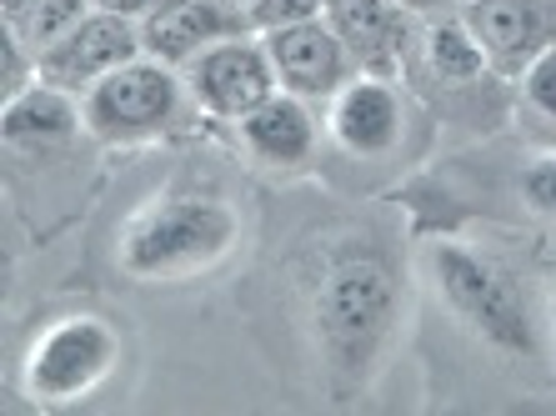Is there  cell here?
<instances>
[{
    "label": "cell",
    "mask_w": 556,
    "mask_h": 416,
    "mask_svg": "<svg viewBox=\"0 0 556 416\" xmlns=\"http://www.w3.org/2000/svg\"><path fill=\"white\" fill-rule=\"evenodd\" d=\"M236 211L211 196H166L141 211L121 236V266L130 276H186L216 266L236 247Z\"/></svg>",
    "instance_id": "obj_1"
},
{
    "label": "cell",
    "mask_w": 556,
    "mask_h": 416,
    "mask_svg": "<svg viewBox=\"0 0 556 416\" xmlns=\"http://www.w3.org/2000/svg\"><path fill=\"white\" fill-rule=\"evenodd\" d=\"M396 316V287L391 272L376 256H337L316 297V322H321L326 356L337 362L341 377H362L376 356Z\"/></svg>",
    "instance_id": "obj_2"
},
{
    "label": "cell",
    "mask_w": 556,
    "mask_h": 416,
    "mask_svg": "<svg viewBox=\"0 0 556 416\" xmlns=\"http://www.w3.org/2000/svg\"><path fill=\"white\" fill-rule=\"evenodd\" d=\"M176 111H181L176 65L155 61V55H136V61L116 65L111 76H101L80 96V126L111 146L151 141L176 121Z\"/></svg>",
    "instance_id": "obj_3"
},
{
    "label": "cell",
    "mask_w": 556,
    "mask_h": 416,
    "mask_svg": "<svg viewBox=\"0 0 556 416\" xmlns=\"http://www.w3.org/2000/svg\"><path fill=\"white\" fill-rule=\"evenodd\" d=\"M431 272H437V287H441V297H446V306H452L481 341H492V346L517 352V356L536 352V326H531L527 301H521V291L511 287L481 251L437 247Z\"/></svg>",
    "instance_id": "obj_4"
},
{
    "label": "cell",
    "mask_w": 556,
    "mask_h": 416,
    "mask_svg": "<svg viewBox=\"0 0 556 416\" xmlns=\"http://www.w3.org/2000/svg\"><path fill=\"white\" fill-rule=\"evenodd\" d=\"M121 356L116 326L101 316H65L51 331H40V341L26 356V391L46 406H65L96 391Z\"/></svg>",
    "instance_id": "obj_5"
},
{
    "label": "cell",
    "mask_w": 556,
    "mask_h": 416,
    "mask_svg": "<svg viewBox=\"0 0 556 416\" xmlns=\"http://www.w3.org/2000/svg\"><path fill=\"white\" fill-rule=\"evenodd\" d=\"M186 86H191L195 101L220 121H247L261 101H271V96L281 91L261 30L231 36V40H220V46H211L206 55H195V61L186 65Z\"/></svg>",
    "instance_id": "obj_6"
},
{
    "label": "cell",
    "mask_w": 556,
    "mask_h": 416,
    "mask_svg": "<svg viewBox=\"0 0 556 416\" xmlns=\"http://www.w3.org/2000/svg\"><path fill=\"white\" fill-rule=\"evenodd\" d=\"M141 51V26L121 11L96 5L80 26H71L51 51H40V80L65 96H86L101 76H111L116 65L136 61Z\"/></svg>",
    "instance_id": "obj_7"
},
{
    "label": "cell",
    "mask_w": 556,
    "mask_h": 416,
    "mask_svg": "<svg viewBox=\"0 0 556 416\" xmlns=\"http://www.w3.org/2000/svg\"><path fill=\"white\" fill-rule=\"evenodd\" d=\"M136 26H141V51L166 65H191L195 55H206L220 40L256 30L251 11L236 0H166L151 15H141Z\"/></svg>",
    "instance_id": "obj_8"
},
{
    "label": "cell",
    "mask_w": 556,
    "mask_h": 416,
    "mask_svg": "<svg viewBox=\"0 0 556 416\" xmlns=\"http://www.w3.org/2000/svg\"><path fill=\"white\" fill-rule=\"evenodd\" d=\"M266 51H271L276 80L281 91L301 96V101H321V96H337L351 76H356V61L341 46V36L321 21H301V26H281L266 30Z\"/></svg>",
    "instance_id": "obj_9"
},
{
    "label": "cell",
    "mask_w": 556,
    "mask_h": 416,
    "mask_svg": "<svg viewBox=\"0 0 556 416\" xmlns=\"http://www.w3.org/2000/svg\"><path fill=\"white\" fill-rule=\"evenodd\" d=\"M466 26L502 76H521L556 46V0H471Z\"/></svg>",
    "instance_id": "obj_10"
},
{
    "label": "cell",
    "mask_w": 556,
    "mask_h": 416,
    "mask_svg": "<svg viewBox=\"0 0 556 416\" xmlns=\"http://www.w3.org/2000/svg\"><path fill=\"white\" fill-rule=\"evenodd\" d=\"M402 0H326V26L341 36L362 76H391L412 46V21Z\"/></svg>",
    "instance_id": "obj_11"
},
{
    "label": "cell",
    "mask_w": 556,
    "mask_h": 416,
    "mask_svg": "<svg viewBox=\"0 0 556 416\" xmlns=\"http://www.w3.org/2000/svg\"><path fill=\"white\" fill-rule=\"evenodd\" d=\"M331 136L351 156H381L402 136V101L387 76H356L331 96Z\"/></svg>",
    "instance_id": "obj_12"
},
{
    "label": "cell",
    "mask_w": 556,
    "mask_h": 416,
    "mask_svg": "<svg viewBox=\"0 0 556 416\" xmlns=\"http://www.w3.org/2000/svg\"><path fill=\"white\" fill-rule=\"evenodd\" d=\"M241 126V141L261 166L276 171H296L316 156V121H311V105L291 91H276L271 101H261Z\"/></svg>",
    "instance_id": "obj_13"
},
{
    "label": "cell",
    "mask_w": 556,
    "mask_h": 416,
    "mask_svg": "<svg viewBox=\"0 0 556 416\" xmlns=\"http://www.w3.org/2000/svg\"><path fill=\"white\" fill-rule=\"evenodd\" d=\"M80 111L71 105V96L36 80L30 91H21L15 101H5V146L11 151H51L76 136Z\"/></svg>",
    "instance_id": "obj_14"
},
{
    "label": "cell",
    "mask_w": 556,
    "mask_h": 416,
    "mask_svg": "<svg viewBox=\"0 0 556 416\" xmlns=\"http://www.w3.org/2000/svg\"><path fill=\"white\" fill-rule=\"evenodd\" d=\"M96 11V0H5V26L26 40L30 51H51L71 26H80Z\"/></svg>",
    "instance_id": "obj_15"
},
{
    "label": "cell",
    "mask_w": 556,
    "mask_h": 416,
    "mask_svg": "<svg viewBox=\"0 0 556 416\" xmlns=\"http://www.w3.org/2000/svg\"><path fill=\"white\" fill-rule=\"evenodd\" d=\"M427 65L431 76L441 80H471L486 71V51H481V40L471 36V26H466V15H431L427 26Z\"/></svg>",
    "instance_id": "obj_16"
},
{
    "label": "cell",
    "mask_w": 556,
    "mask_h": 416,
    "mask_svg": "<svg viewBox=\"0 0 556 416\" xmlns=\"http://www.w3.org/2000/svg\"><path fill=\"white\" fill-rule=\"evenodd\" d=\"M251 26L266 36V30H281V26H301V21H321L326 15V0H251Z\"/></svg>",
    "instance_id": "obj_17"
},
{
    "label": "cell",
    "mask_w": 556,
    "mask_h": 416,
    "mask_svg": "<svg viewBox=\"0 0 556 416\" xmlns=\"http://www.w3.org/2000/svg\"><path fill=\"white\" fill-rule=\"evenodd\" d=\"M521 91H527V105L536 116H546L556 126V46L542 51L536 61L521 71Z\"/></svg>",
    "instance_id": "obj_18"
},
{
    "label": "cell",
    "mask_w": 556,
    "mask_h": 416,
    "mask_svg": "<svg viewBox=\"0 0 556 416\" xmlns=\"http://www.w3.org/2000/svg\"><path fill=\"white\" fill-rule=\"evenodd\" d=\"M521 191H527V201L536 211H546V216H556V156L536 161V166L521 176Z\"/></svg>",
    "instance_id": "obj_19"
},
{
    "label": "cell",
    "mask_w": 556,
    "mask_h": 416,
    "mask_svg": "<svg viewBox=\"0 0 556 416\" xmlns=\"http://www.w3.org/2000/svg\"><path fill=\"white\" fill-rule=\"evenodd\" d=\"M96 5H105V11H121V15H130V21H141V15H151L155 5H166V0H96Z\"/></svg>",
    "instance_id": "obj_20"
},
{
    "label": "cell",
    "mask_w": 556,
    "mask_h": 416,
    "mask_svg": "<svg viewBox=\"0 0 556 416\" xmlns=\"http://www.w3.org/2000/svg\"><path fill=\"white\" fill-rule=\"evenodd\" d=\"M402 5H406L412 15H441L446 5H452V0H402Z\"/></svg>",
    "instance_id": "obj_21"
},
{
    "label": "cell",
    "mask_w": 556,
    "mask_h": 416,
    "mask_svg": "<svg viewBox=\"0 0 556 416\" xmlns=\"http://www.w3.org/2000/svg\"><path fill=\"white\" fill-rule=\"evenodd\" d=\"M236 5H251V0H236Z\"/></svg>",
    "instance_id": "obj_22"
}]
</instances>
